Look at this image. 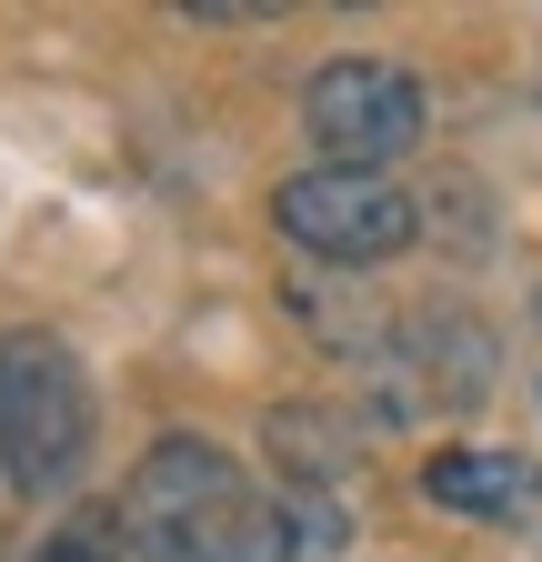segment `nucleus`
I'll return each mask as SVG.
<instances>
[{"mask_svg":"<svg viewBox=\"0 0 542 562\" xmlns=\"http://www.w3.org/2000/svg\"><path fill=\"white\" fill-rule=\"evenodd\" d=\"M261 492L241 482V462L201 432H161L142 452V472L121 482V542L142 562H232L251 532Z\"/></svg>","mask_w":542,"mask_h":562,"instance_id":"1","label":"nucleus"},{"mask_svg":"<svg viewBox=\"0 0 542 562\" xmlns=\"http://www.w3.org/2000/svg\"><path fill=\"white\" fill-rule=\"evenodd\" d=\"M91 462V372L60 331H0V472L50 503Z\"/></svg>","mask_w":542,"mask_h":562,"instance_id":"2","label":"nucleus"},{"mask_svg":"<svg viewBox=\"0 0 542 562\" xmlns=\"http://www.w3.org/2000/svg\"><path fill=\"white\" fill-rule=\"evenodd\" d=\"M271 222H282L292 251H312L321 271H362V261H392L402 241L422 232L413 191H402L392 171H292L282 201H271Z\"/></svg>","mask_w":542,"mask_h":562,"instance_id":"3","label":"nucleus"},{"mask_svg":"<svg viewBox=\"0 0 542 562\" xmlns=\"http://www.w3.org/2000/svg\"><path fill=\"white\" fill-rule=\"evenodd\" d=\"M302 131L321 140L331 171H392L422 140V81L402 60H382V50L321 60L312 91H302Z\"/></svg>","mask_w":542,"mask_h":562,"instance_id":"4","label":"nucleus"},{"mask_svg":"<svg viewBox=\"0 0 542 562\" xmlns=\"http://www.w3.org/2000/svg\"><path fill=\"white\" fill-rule=\"evenodd\" d=\"M493 392V331L462 312H413L372 351V402L392 422H452Z\"/></svg>","mask_w":542,"mask_h":562,"instance_id":"5","label":"nucleus"},{"mask_svg":"<svg viewBox=\"0 0 542 562\" xmlns=\"http://www.w3.org/2000/svg\"><path fill=\"white\" fill-rule=\"evenodd\" d=\"M422 492H432L442 513H462V522H522L542 503V462L493 452V442H462V452H432L422 462Z\"/></svg>","mask_w":542,"mask_h":562,"instance_id":"6","label":"nucleus"},{"mask_svg":"<svg viewBox=\"0 0 542 562\" xmlns=\"http://www.w3.org/2000/svg\"><path fill=\"white\" fill-rule=\"evenodd\" d=\"M352 422L342 412H321V402H282L271 412V462H282L302 492H331V472H352Z\"/></svg>","mask_w":542,"mask_h":562,"instance_id":"7","label":"nucleus"},{"mask_svg":"<svg viewBox=\"0 0 542 562\" xmlns=\"http://www.w3.org/2000/svg\"><path fill=\"white\" fill-rule=\"evenodd\" d=\"M31 562H131V542H121V503H71V513L41 532Z\"/></svg>","mask_w":542,"mask_h":562,"instance_id":"8","label":"nucleus"}]
</instances>
